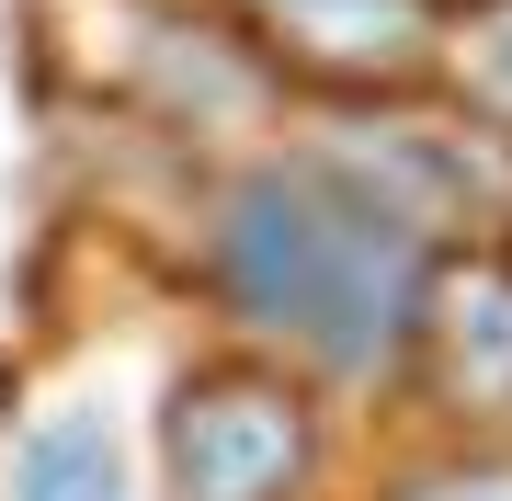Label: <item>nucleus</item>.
Segmentation results:
<instances>
[{
	"instance_id": "0eeeda50",
	"label": "nucleus",
	"mask_w": 512,
	"mask_h": 501,
	"mask_svg": "<svg viewBox=\"0 0 512 501\" xmlns=\"http://www.w3.org/2000/svg\"><path fill=\"white\" fill-rule=\"evenodd\" d=\"M387 501H512V456H444L421 479H399Z\"/></svg>"
},
{
	"instance_id": "39448f33",
	"label": "nucleus",
	"mask_w": 512,
	"mask_h": 501,
	"mask_svg": "<svg viewBox=\"0 0 512 501\" xmlns=\"http://www.w3.org/2000/svg\"><path fill=\"white\" fill-rule=\"evenodd\" d=\"M0 501H137V456L103 399H57L0 445Z\"/></svg>"
},
{
	"instance_id": "423d86ee",
	"label": "nucleus",
	"mask_w": 512,
	"mask_h": 501,
	"mask_svg": "<svg viewBox=\"0 0 512 501\" xmlns=\"http://www.w3.org/2000/svg\"><path fill=\"white\" fill-rule=\"evenodd\" d=\"M433 57H444V69L467 80V103H478V114H490V126L512 137V0H490V12H467L456 35L433 46Z\"/></svg>"
},
{
	"instance_id": "7ed1b4c3",
	"label": "nucleus",
	"mask_w": 512,
	"mask_h": 501,
	"mask_svg": "<svg viewBox=\"0 0 512 501\" xmlns=\"http://www.w3.org/2000/svg\"><path fill=\"white\" fill-rule=\"evenodd\" d=\"M251 23L274 35V57H296L308 80H421L444 46L433 0H251Z\"/></svg>"
},
{
	"instance_id": "f03ea898",
	"label": "nucleus",
	"mask_w": 512,
	"mask_h": 501,
	"mask_svg": "<svg viewBox=\"0 0 512 501\" xmlns=\"http://www.w3.org/2000/svg\"><path fill=\"white\" fill-rule=\"evenodd\" d=\"M308 467H319V410H308V388H285L262 365L183 376L160 410L171 501H296Z\"/></svg>"
},
{
	"instance_id": "20e7f679",
	"label": "nucleus",
	"mask_w": 512,
	"mask_h": 501,
	"mask_svg": "<svg viewBox=\"0 0 512 501\" xmlns=\"http://www.w3.org/2000/svg\"><path fill=\"white\" fill-rule=\"evenodd\" d=\"M410 353H444V388H456L478 422H501L512 410V262L501 251L433 262V297H421Z\"/></svg>"
},
{
	"instance_id": "f257e3e1",
	"label": "nucleus",
	"mask_w": 512,
	"mask_h": 501,
	"mask_svg": "<svg viewBox=\"0 0 512 501\" xmlns=\"http://www.w3.org/2000/svg\"><path fill=\"white\" fill-rule=\"evenodd\" d=\"M205 297L262 353H285L319 388H376L421 331L444 240L376 183L342 137H285L217 171L194 228Z\"/></svg>"
}]
</instances>
